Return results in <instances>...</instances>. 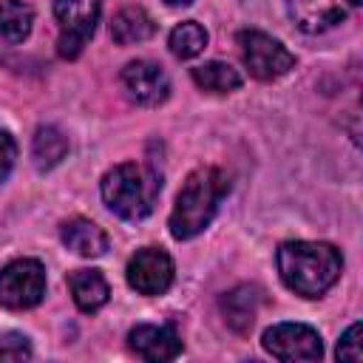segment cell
Here are the masks:
<instances>
[{
  "instance_id": "cell-1",
  "label": "cell",
  "mask_w": 363,
  "mask_h": 363,
  "mask_svg": "<svg viewBox=\"0 0 363 363\" xmlns=\"http://www.w3.org/2000/svg\"><path fill=\"white\" fill-rule=\"evenodd\" d=\"M343 258L326 241H286L278 247L281 281L301 298H320L340 278Z\"/></svg>"
},
{
  "instance_id": "cell-2",
  "label": "cell",
  "mask_w": 363,
  "mask_h": 363,
  "mask_svg": "<svg viewBox=\"0 0 363 363\" xmlns=\"http://www.w3.org/2000/svg\"><path fill=\"white\" fill-rule=\"evenodd\" d=\"M230 193V176L221 167H199L193 170L173 204L170 213V235L179 241H187L193 235H199L204 227H210L221 199Z\"/></svg>"
},
{
  "instance_id": "cell-3",
  "label": "cell",
  "mask_w": 363,
  "mask_h": 363,
  "mask_svg": "<svg viewBox=\"0 0 363 363\" xmlns=\"http://www.w3.org/2000/svg\"><path fill=\"white\" fill-rule=\"evenodd\" d=\"M162 193V176L150 164L125 162L102 176V199L111 213L125 221H142L153 213Z\"/></svg>"
},
{
  "instance_id": "cell-4",
  "label": "cell",
  "mask_w": 363,
  "mask_h": 363,
  "mask_svg": "<svg viewBox=\"0 0 363 363\" xmlns=\"http://www.w3.org/2000/svg\"><path fill=\"white\" fill-rule=\"evenodd\" d=\"M238 48H241V60L247 71L261 82L278 79L295 68V54L281 40L264 31H255V28L238 31Z\"/></svg>"
},
{
  "instance_id": "cell-5",
  "label": "cell",
  "mask_w": 363,
  "mask_h": 363,
  "mask_svg": "<svg viewBox=\"0 0 363 363\" xmlns=\"http://www.w3.org/2000/svg\"><path fill=\"white\" fill-rule=\"evenodd\" d=\"M102 0H54V17L60 26L57 51L65 60L79 57L99 23Z\"/></svg>"
},
{
  "instance_id": "cell-6",
  "label": "cell",
  "mask_w": 363,
  "mask_h": 363,
  "mask_svg": "<svg viewBox=\"0 0 363 363\" xmlns=\"http://www.w3.org/2000/svg\"><path fill=\"white\" fill-rule=\"evenodd\" d=\"M45 295V269L34 258L11 261L0 269V306L31 309Z\"/></svg>"
},
{
  "instance_id": "cell-7",
  "label": "cell",
  "mask_w": 363,
  "mask_h": 363,
  "mask_svg": "<svg viewBox=\"0 0 363 363\" xmlns=\"http://www.w3.org/2000/svg\"><path fill=\"white\" fill-rule=\"evenodd\" d=\"M264 349L278 357V360H286V363H295V360H320L323 357V343H320V335L306 326V323H275L264 332L261 337Z\"/></svg>"
},
{
  "instance_id": "cell-8",
  "label": "cell",
  "mask_w": 363,
  "mask_h": 363,
  "mask_svg": "<svg viewBox=\"0 0 363 363\" xmlns=\"http://www.w3.org/2000/svg\"><path fill=\"white\" fill-rule=\"evenodd\" d=\"M128 284L139 295H162L173 284V261L159 247H145L128 261Z\"/></svg>"
},
{
  "instance_id": "cell-9",
  "label": "cell",
  "mask_w": 363,
  "mask_h": 363,
  "mask_svg": "<svg viewBox=\"0 0 363 363\" xmlns=\"http://www.w3.org/2000/svg\"><path fill=\"white\" fill-rule=\"evenodd\" d=\"M119 82L128 94V99H133L136 105H145V108H153V105H162L167 96H170V79L167 74L150 62V60H133L122 68L119 74Z\"/></svg>"
},
{
  "instance_id": "cell-10",
  "label": "cell",
  "mask_w": 363,
  "mask_h": 363,
  "mask_svg": "<svg viewBox=\"0 0 363 363\" xmlns=\"http://www.w3.org/2000/svg\"><path fill=\"white\" fill-rule=\"evenodd\" d=\"M360 0H286V11L292 23L306 34H323L346 20Z\"/></svg>"
},
{
  "instance_id": "cell-11",
  "label": "cell",
  "mask_w": 363,
  "mask_h": 363,
  "mask_svg": "<svg viewBox=\"0 0 363 363\" xmlns=\"http://www.w3.org/2000/svg\"><path fill=\"white\" fill-rule=\"evenodd\" d=\"M128 346L133 354L142 360L159 363V360H173L182 354V337L170 323H139L128 332Z\"/></svg>"
},
{
  "instance_id": "cell-12",
  "label": "cell",
  "mask_w": 363,
  "mask_h": 363,
  "mask_svg": "<svg viewBox=\"0 0 363 363\" xmlns=\"http://www.w3.org/2000/svg\"><path fill=\"white\" fill-rule=\"evenodd\" d=\"M62 244L82 255V258H99L108 252V235L102 233V227H96L88 218H71L62 224Z\"/></svg>"
},
{
  "instance_id": "cell-13",
  "label": "cell",
  "mask_w": 363,
  "mask_h": 363,
  "mask_svg": "<svg viewBox=\"0 0 363 363\" xmlns=\"http://www.w3.org/2000/svg\"><path fill=\"white\" fill-rule=\"evenodd\" d=\"M68 289H71V298L74 303L82 309V312H96L108 303V281L102 278L99 269H74L68 275Z\"/></svg>"
},
{
  "instance_id": "cell-14",
  "label": "cell",
  "mask_w": 363,
  "mask_h": 363,
  "mask_svg": "<svg viewBox=\"0 0 363 363\" xmlns=\"http://www.w3.org/2000/svg\"><path fill=\"white\" fill-rule=\"evenodd\" d=\"M153 31H156L153 17L145 9H139V6H128V9L116 11L113 20H111V37L119 45L145 43L147 37H153Z\"/></svg>"
},
{
  "instance_id": "cell-15",
  "label": "cell",
  "mask_w": 363,
  "mask_h": 363,
  "mask_svg": "<svg viewBox=\"0 0 363 363\" xmlns=\"http://www.w3.org/2000/svg\"><path fill=\"white\" fill-rule=\"evenodd\" d=\"M258 303H261V289L244 284V286H235L233 292H227L221 298V312H224L227 323L235 332H247L252 326V320H255Z\"/></svg>"
},
{
  "instance_id": "cell-16",
  "label": "cell",
  "mask_w": 363,
  "mask_h": 363,
  "mask_svg": "<svg viewBox=\"0 0 363 363\" xmlns=\"http://www.w3.org/2000/svg\"><path fill=\"white\" fill-rule=\"evenodd\" d=\"M34 9L26 0H0V40L9 45L23 43L31 34Z\"/></svg>"
},
{
  "instance_id": "cell-17",
  "label": "cell",
  "mask_w": 363,
  "mask_h": 363,
  "mask_svg": "<svg viewBox=\"0 0 363 363\" xmlns=\"http://www.w3.org/2000/svg\"><path fill=\"white\" fill-rule=\"evenodd\" d=\"M68 153V139L60 128L54 125H43L37 128L34 133V145H31V156H34V164L40 170H51L57 167Z\"/></svg>"
},
{
  "instance_id": "cell-18",
  "label": "cell",
  "mask_w": 363,
  "mask_h": 363,
  "mask_svg": "<svg viewBox=\"0 0 363 363\" xmlns=\"http://www.w3.org/2000/svg\"><path fill=\"white\" fill-rule=\"evenodd\" d=\"M193 82L201 88V91H210V94H230L235 88H241V74L227 65V62H204V65H196L193 71Z\"/></svg>"
},
{
  "instance_id": "cell-19",
  "label": "cell",
  "mask_w": 363,
  "mask_h": 363,
  "mask_svg": "<svg viewBox=\"0 0 363 363\" xmlns=\"http://www.w3.org/2000/svg\"><path fill=\"white\" fill-rule=\"evenodd\" d=\"M167 45H170V54H173V57H179V60H193V57H199V54L204 51V45H207V31H204V26H199L196 20H184V23H179V26L170 31Z\"/></svg>"
},
{
  "instance_id": "cell-20",
  "label": "cell",
  "mask_w": 363,
  "mask_h": 363,
  "mask_svg": "<svg viewBox=\"0 0 363 363\" xmlns=\"http://www.w3.org/2000/svg\"><path fill=\"white\" fill-rule=\"evenodd\" d=\"M31 357V343L26 335L9 332L0 335V360H28Z\"/></svg>"
},
{
  "instance_id": "cell-21",
  "label": "cell",
  "mask_w": 363,
  "mask_h": 363,
  "mask_svg": "<svg viewBox=\"0 0 363 363\" xmlns=\"http://www.w3.org/2000/svg\"><path fill=\"white\" fill-rule=\"evenodd\" d=\"M335 354H337V360H352V363L363 360V352H360V323H352V326L343 332V337H340Z\"/></svg>"
},
{
  "instance_id": "cell-22",
  "label": "cell",
  "mask_w": 363,
  "mask_h": 363,
  "mask_svg": "<svg viewBox=\"0 0 363 363\" xmlns=\"http://www.w3.org/2000/svg\"><path fill=\"white\" fill-rule=\"evenodd\" d=\"M14 159H17V145H14V139H11L6 130H0V182L11 173Z\"/></svg>"
},
{
  "instance_id": "cell-23",
  "label": "cell",
  "mask_w": 363,
  "mask_h": 363,
  "mask_svg": "<svg viewBox=\"0 0 363 363\" xmlns=\"http://www.w3.org/2000/svg\"><path fill=\"white\" fill-rule=\"evenodd\" d=\"M167 3H170V6H190L193 0H167Z\"/></svg>"
}]
</instances>
